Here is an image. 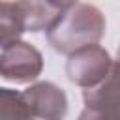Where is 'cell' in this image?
<instances>
[{
    "label": "cell",
    "mask_w": 120,
    "mask_h": 120,
    "mask_svg": "<svg viewBox=\"0 0 120 120\" xmlns=\"http://www.w3.org/2000/svg\"><path fill=\"white\" fill-rule=\"evenodd\" d=\"M105 34V17L94 4L77 2L66 9L54 24L47 30L49 45L60 54H71L73 51L99 43Z\"/></svg>",
    "instance_id": "cell-1"
},
{
    "label": "cell",
    "mask_w": 120,
    "mask_h": 120,
    "mask_svg": "<svg viewBox=\"0 0 120 120\" xmlns=\"http://www.w3.org/2000/svg\"><path fill=\"white\" fill-rule=\"evenodd\" d=\"M114 66L116 62L109 51L98 43H92L68 54L66 75L73 84L81 88H92L103 82Z\"/></svg>",
    "instance_id": "cell-2"
},
{
    "label": "cell",
    "mask_w": 120,
    "mask_h": 120,
    "mask_svg": "<svg viewBox=\"0 0 120 120\" xmlns=\"http://www.w3.org/2000/svg\"><path fill=\"white\" fill-rule=\"evenodd\" d=\"M43 71L41 52L28 41L17 39L6 45L0 52V77L15 82L26 84L36 81Z\"/></svg>",
    "instance_id": "cell-3"
},
{
    "label": "cell",
    "mask_w": 120,
    "mask_h": 120,
    "mask_svg": "<svg viewBox=\"0 0 120 120\" xmlns=\"http://www.w3.org/2000/svg\"><path fill=\"white\" fill-rule=\"evenodd\" d=\"M82 99L84 109L77 120H118V64L103 82L82 88Z\"/></svg>",
    "instance_id": "cell-4"
},
{
    "label": "cell",
    "mask_w": 120,
    "mask_h": 120,
    "mask_svg": "<svg viewBox=\"0 0 120 120\" xmlns=\"http://www.w3.org/2000/svg\"><path fill=\"white\" fill-rule=\"evenodd\" d=\"M22 96L30 109L32 120H64L68 114V96L51 81L30 84Z\"/></svg>",
    "instance_id": "cell-5"
},
{
    "label": "cell",
    "mask_w": 120,
    "mask_h": 120,
    "mask_svg": "<svg viewBox=\"0 0 120 120\" xmlns=\"http://www.w3.org/2000/svg\"><path fill=\"white\" fill-rule=\"evenodd\" d=\"M26 32V15L19 0H0V49L21 39Z\"/></svg>",
    "instance_id": "cell-6"
},
{
    "label": "cell",
    "mask_w": 120,
    "mask_h": 120,
    "mask_svg": "<svg viewBox=\"0 0 120 120\" xmlns=\"http://www.w3.org/2000/svg\"><path fill=\"white\" fill-rule=\"evenodd\" d=\"M0 120H32L22 92L0 86Z\"/></svg>",
    "instance_id": "cell-7"
}]
</instances>
